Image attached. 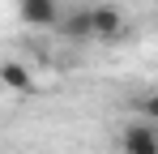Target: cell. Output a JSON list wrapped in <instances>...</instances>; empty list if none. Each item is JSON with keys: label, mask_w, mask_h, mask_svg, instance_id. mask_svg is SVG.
Here are the masks:
<instances>
[{"label": "cell", "mask_w": 158, "mask_h": 154, "mask_svg": "<svg viewBox=\"0 0 158 154\" xmlns=\"http://www.w3.org/2000/svg\"><path fill=\"white\" fill-rule=\"evenodd\" d=\"M120 154H158V128L150 120H132L120 133Z\"/></svg>", "instance_id": "obj_1"}, {"label": "cell", "mask_w": 158, "mask_h": 154, "mask_svg": "<svg viewBox=\"0 0 158 154\" xmlns=\"http://www.w3.org/2000/svg\"><path fill=\"white\" fill-rule=\"evenodd\" d=\"M90 22H94V39L98 43H115L124 34V13L115 4H94L90 9Z\"/></svg>", "instance_id": "obj_2"}, {"label": "cell", "mask_w": 158, "mask_h": 154, "mask_svg": "<svg viewBox=\"0 0 158 154\" xmlns=\"http://www.w3.org/2000/svg\"><path fill=\"white\" fill-rule=\"evenodd\" d=\"M22 17L30 26H60V9L56 0H22Z\"/></svg>", "instance_id": "obj_3"}, {"label": "cell", "mask_w": 158, "mask_h": 154, "mask_svg": "<svg viewBox=\"0 0 158 154\" xmlns=\"http://www.w3.org/2000/svg\"><path fill=\"white\" fill-rule=\"evenodd\" d=\"M60 30L69 34V39H94V22H90V9H73L64 22H60Z\"/></svg>", "instance_id": "obj_4"}, {"label": "cell", "mask_w": 158, "mask_h": 154, "mask_svg": "<svg viewBox=\"0 0 158 154\" xmlns=\"http://www.w3.org/2000/svg\"><path fill=\"white\" fill-rule=\"evenodd\" d=\"M4 86H9V90H30V73L17 64V60L4 64Z\"/></svg>", "instance_id": "obj_5"}, {"label": "cell", "mask_w": 158, "mask_h": 154, "mask_svg": "<svg viewBox=\"0 0 158 154\" xmlns=\"http://www.w3.org/2000/svg\"><path fill=\"white\" fill-rule=\"evenodd\" d=\"M145 111H150V120H158V94H154L150 103H145Z\"/></svg>", "instance_id": "obj_6"}]
</instances>
